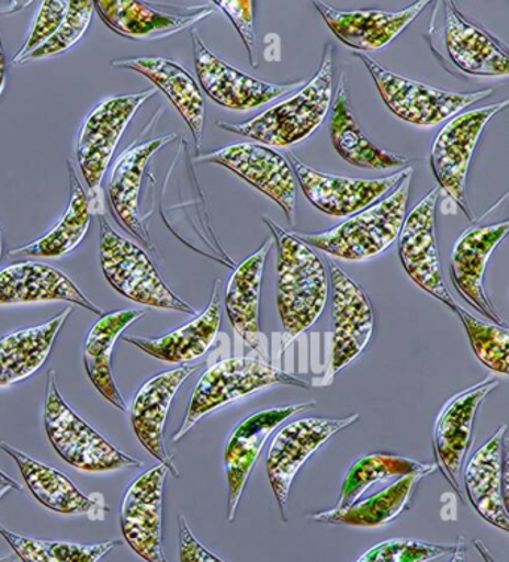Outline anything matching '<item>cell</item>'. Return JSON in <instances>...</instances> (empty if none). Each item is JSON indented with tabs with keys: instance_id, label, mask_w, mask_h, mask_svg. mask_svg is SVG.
Listing matches in <instances>:
<instances>
[{
	"instance_id": "cell-13",
	"label": "cell",
	"mask_w": 509,
	"mask_h": 562,
	"mask_svg": "<svg viewBox=\"0 0 509 562\" xmlns=\"http://www.w3.org/2000/svg\"><path fill=\"white\" fill-rule=\"evenodd\" d=\"M438 200L440 190L434 188L405 217L403 229L397 237L399 255L405 271L418 286L453 308L457 303L445 286L440 249L434 237Z\"/></svg>"
},
{
	"instance_id": "cell-9",
	"label": "cell",
	"mask_w": 509,
	"mask_h": 562,
	"mask_svg": "<svg viewBox=\"0 0 509 562\" xmlns=\"http://www.w3.org/2000/svg\"><path fill=\"white\" fill-rule=\"evenodd\" d=\"M508 99L484 109L467 111L451 119L433 139L430 148V167L438 183L449 193L463 213L474 221L466 196V176L472 155L477 147L484 127L500 111L507 109Z\"/></svg>"
},
{
	"instance_id": "cell-22",
	"label": "cell",
	"mask_w": 509,
	"mask_h": 562,
	"mask_svg": "<svg viewBox=\"0 0 509 562\" xmlns=\"http://www.w3.org/2000/svg\"><path fill=\"white\" fill-rule=\"evenodd\" d=\"M429 2H417L403 11H338L314 2L339 41L360 52H375L395 41L421 14Z\"/></svg>"
},
{
	"instance_id": "cell-4",
	"label": "cell",
	"mask_w": 509,
	"mask_h": 562,
	"mask_svg": "<svg viewBox=\"0 0 509 562\" xmlns=\"http://www.w3.org/2000/svg\"><path fill=\"white\" fill-rule=\"evenodd\" d=\"M276 384L309 390V383L304 380L276 370L258 359H223L205 371L199 380L189 403L188 415L172 440L180 441L208 413L226 406L231 401L255 394L268 386H276Z\"/></svg>"
},
{
	"instance_id": "cell-24",
	"label": "cell",
	"mask_w": 509,
	"mask_h": 562,
	"mask_svg": "<svg viewBox=\"0 0 509 562\" xmlns=\"http://www.w3.org/2000/svg\"><path fill=\"white\" fill-rule=\"evenodd\" d=\"M68 301L103 316L65 272L45 263L20 262L0 271V305Z\"/></svg>"
},
{
	"instance_id": "cell-19",
	"label": "cell",
	"mask_w": 509,
	"mask_h": 562,
	"mask_svg": "<svg viewBox=\"0 0 509 562\" xmlns=\"http://www.w3.org/2000/svg\"><path fill=\"white\" fill-rule=\"evenodd\" d=\"M333 286V374L350 366L370 345L374 310L370 296L346 271L330 262Z\"/></svg>"
},
{
	"instance_id": "cell-1",
	"label": "cell",
	"mask_w": 509,
	"mask_h": 562,
	"mask_svg": "<svg viewBox=\"0 0 509 562\" xmlns=\"http://www.w3.org/2000/svg\"><path fill=\"white\" fill-rule=\"evenodd\" d=\"M263 222L279 246V313L287 345L320 319L329 296V281L313 247L275 222Z\"/></svg>"
},
{
	"instance_id": "cell-31",
	"label": "cell",
	"mask_w": 509,
	"mask_h": 562,
	"mask_svg": "<svg viewBox=\"0 0 509 562\" xmlns=\"http://www.w3.org/2000/svg\"><path fill=\"white\" fill-rule=\"evenodd\" d=\"M140 310H118V312L106 313L90 329L84 346V366L87 374L101 392L103 398L110 401L118 411L126 413V401L118 391L113 375V349L115 341L122 336L127 326L144 317Z\"/></svg>"
},
{
	"instance_id": "cell-18",
	"label": "cell",
	"mask_w": 509,
	"mask_h": 562,
	"mask_svg": "<svg viewBox=\"0 0 509 562\" xmlns=\"http://www.w3.org/2000/svg\"><path fill=\"white\" fill-rule=\"evenodd\" d=\"M502 425L474 453L465 469L466 494L472 506L488 524L508 532V446Z\"/></svg>"
},
{
	"instance_id": "cell-8",
	"label": "cell",
	"mask_w": 509,
	"mask_h": 562,
	"mask_svg": "<svg viewBox=\"0 0 509 562\" xmlns=\"http://www.w3.org/2000/svg\"><path fill=\"white\" fill-rule=\"evenodd\" d=\"M155 94L156 89H148L145 92L103 99L87 115L78 135L77 159L92 198L101 193L103 177L131 120L143 103Z\"/></svg>"
},
{
	"instance_id": "cell-41",
	"label": "cell",
	"mask_w": 509,
	"mask_h": 562,
	"mask_svg": "<svg viewBox=\"0 0 509 562\" xmlns=\"http://www.w3.org/2000/svg\"><path fill=\"white\" fill-rule=\"evenodd\" d=\"M69 2H44L39 7L38 14L35 16V22L32 24L31 32H29L26 41L16 53L14 64L19 65L41 45L47 43L49 38L59 29L61 22H64L66 11H68Z\"/></svg>"
},
{
	"instance_id": "cell-32",
	"label": "cell",
	"mask_w": 509,
	"mask_h": 562,
	"mask_svg": "<svg viewBox=\"0 0 509 562\" xmlns=\"http://www.w3.org/2000/svg\"><path fill=\"white\" fill-rule=\"evenodd\" d=\"M94 10L108 27L132 40H157L184 31L213 14L210 8L188 15L160 12L140 2H111L101 0Z\"/></svg>"
},
{
	"instance_id": "cell-34",
	"label": "cell",
	"mask_w": 509,
	"mask_h": 562,
	"mask_svg": "<svg viewBox=\"0 0 509 562\" xmlns=\"http://www.w3.org/2000/svg\"><path fill=\"white\" fill-rule=\"evenodd\" d=\"M423 477L421 474H409V476L397 479L393 485L363 502L354 503L347 508H332V510L313 514L308 519L314 522L350 525V527H384L408 510L418 483Z\"/></svg>"
},
{
	"instance_id": "cell-42",
	"label": "cell",
	"mask_w": 509,
	"mask_h": 562,
	"mask_svg": "<svg viewBox=\"0 0 509 562\" xmlns=\"http://www.w3.org/2000/svg\"><path fill=\"white\" fill-rule=\"evenodd\" d=\"M215 5L222 8L226 12L227 16L241 33L244 44L250 55V61L252 68H258V41H256V29H255V3L246 2H225V0H215Z\"/></svg>"
},
{
	"instance_id": "cell-17",
	"label": "cell",
	"mask_w": 509,
	"mask_h": 562,
	"mask_svg": "<svg viewBox=\"0 0 509 562\" xmlns=\"http://www.w3.org/2000/svg\"><path fill=\"white\" fill-rule=\"evenodd\" d=\"M194 61L202 89L213 101L229 110L247 111L259 109L293 92L302 82L295 85H271L256 80L241 70L231 68L218 59L193 31Z\"/></svg>"
},
{
	"instance_id": "cell-39",
	"label": "cell",
	"mask_w": 509,
	"mask_h": 562,
	"mask_svg": "<svg viewBox=\"0 0 509 562\" xmlns=\"http://www.w3.org/2000/svg\"><path fill=\"white\" fill-rule=\"evenodd\" d=\"M93 14L94 2H69L64 22H61L52 38L41 45L39 48H36L35 52H32L31 55L24 57L20 64L45 59V57L61 55V53L68 52L82 38L90 23H92Z\"/></svg>"
},
{
	"instance_id": "cell-43",
	"label": "cell",
	"mask_w": 509,
	"mask_h": 562,
	"mask_svg": "<svg viewBox=\"0 0 509 562\" xmlns=\"http://www.w3.org/2000/svg\"><path fill=\"white\" fill-rule=\"evenodd\" d=\"M180 524V562H225L210 552L204 544L199 543L196 537L190 531L184 516L178 518Z\"/></svg>"
},
{
	"instance_id": "cell-27",
	"label": "cell",
	"mask_w": 509,
	"mask_h": 562,
	"mask_svg": "<svg viewBox=\"0 0 509 562\" xmlns=\"http://www.w3.org/2000/svg\"><path fill=\"white\" fill-rule=\"evenodd\" d=\"M111 66L135 70L155 82L157 89L167 94L169 101L176 105L178 113L183 115L197 148H201L202 138H204L205 101L196 80L190 76L189 70L163 57L118 59L113 60Z\"/></svg>"
},
{
	"instance_id": "cell-25",
	"label": "cell",
	"mask_w": 509,
	"mask_h": 562,
	"mask_svg": "<svg viewBox=\"0 0 509 562\" xmlns=\"http://www.w3.org/2000/svg\"><path fill=\"white\" fill-rule=\"evenodd\" d=\"M0 449L16 462L33 497L44 507L61 515H87L90 520L105 519L108 507L102 495L86 497L60 471L41 464L5 441H0Z\"/></svg>"
},
{
	"instance_id": "cell-14",
	"label": "cell",
	"mask_w": 509,
	"mask_h": 562,
	"mask_svg": "<svg viewBox=\"0 0 509 562\" xmlns=\"http://www.w3.org/2000/svg\"><path fill=\"white\" fill-rule=\"evenodd\" d=\"M316 406V401H308V403L267 408V411L252 413L236 425L225 449L227 486H229V498H227L229 522L235 520L236 508L241 502L248 479L258 464L260 453L269 438L290 417Z\"/></svg>"
},
{
	"instance_id": "cell-33",
	"label": "cell",
	"mask_w": 509,
	"mask_h": 562,
	"mask_svg": "<svg viewBox=\"0 0 509 562\" xmlns=\"http://www.w3.org/2000/svg\"><path fill=\"white\" fill-rule=\"evenodd\" d=\"M330 138L338 155L354 167L384 171V169L403 168L412 162L409 157L384 150L367 138L351 113L349 93L343 80L339 82L337 99H335L332 120H330Z\"/></svg>"
},
{
	"instance_id": "cell-5",
	"label": "cell",
	"mask_w": 509,
	"mask_h": 562,
	"mask_svg": "<svg viewBox=\"0 0 509 562\" xmlns=\"http://www.w3.org/2000/svg\"><path fill=\"white\" fill-rule=\"evenodd\" d=\"M101 221V263L103 274L123 296L148 307L194 314L196 310L178 297L161 279L159 271L139 246L123 238L111 227L106 217Z\"/></svg>"
},
{
	"instance_id": "cell-16",
	"label": "cell",
	"mask_w": 509,
	"mask_h": 562,
	"mask_svg": "<svg viewBox=\"0 0 509 562\" xmlns=\"http://www.w3.org/2000/svg\"><path fill=\"white\" fill-rule=\"evenodd\" d=\"M290 165L305 196L316 209L333 217H350L366 210L387 196L392 189L412 172L411 168H407L384 179L365 180L327 176L306 167L295 155H290Z\"/></svg>"
},
{
	"instance_id": "cell-11",
	"label": "cell",
	"mask_w": 509,
	"mask_h": 562,
	"mask_svg": "<svg viewBox=\"0 0 509 562\" xmlns=\"http://www.w3.org/2000/svg\"><path fill=\"white\" fill-rule=\"evenodd\" d=\"M499 384L498 379H484L446 401L438 415L433 431L434 465L456 492H461L462 470L471 450L478 408Z\"/></svg>"
},
{
	"instance_id": "cell-45",
	"label": "cell",
	"mask_w": 509,
	"mask_h": 562,
	"mask_svg": "<svg viewBox=\"0 0 509 562\" xmlns=\"http://www.w3.org/2000/svg\"><path fill=\"white\" fill-rule=\"evenodd\" d=\"M7 80V59L5 53H3L2 41H0V94L3 92Z\"/></svg>"
},
{
	"instance_id": "cell-21",
	"label": "cell",
	"mask_w": 509,
	"mask_h": 562,
	"mask_svg": "<svg viewBox=\"0 0 509 562\" xmlns=\"http://www.w3.org/2000/svg\"><path fill=\"white\" fill-rule=\"evenodd\" d=\"M202 366L204 363L181 366L147 380L136 394L134 406H132V427L139 443L161 464L167 465L176 477H180V473L165 446V425H167L173 396L183 386L185 380L201 370Z\"/></svg>"
},
{
	"instance_id": "cell-10",
	"label": "cell",
	"mask_w": 509,
	"mask_h": 562,
	"mask_svg": "<svg viewBox=\"0 0 509 562\" xmlns=\"http://www.w3.org/2000/svg\"><path fill=\"white\" fill-rule=\"evenodd\" d=\"M360 415L354 413L339 419H308L295 420L281 429L272 441L267 458V471L272 490L279 502L281 519L287 522V503L290 487L299 473L305 461L316 453L318 449L337 436L343 429L350 428L359 422Z\"/></svg>"
},
{
	"instance_id": "cell-37",
	"label": "cell",
	"mask_w": 509,
	"mask_h": 562,
	"mask_svg": "<svg viewBox=\"0 0 509 562\" xmlns=\"http://www.w3.org/2000/svg\"><path fill=\"white\" fill-rule=\"evenodd\" d=\"M0 536L7 540L15 555L23 562H99L122 544L110 540L98 544H77L69 541L38 540L8 531L0 525Z\"/></svg>"
},
{
	"instance_id": "cell-28",
	"label": "cell",
	"mask_w": 509,
	"mask_h": 562,
	"mask_svg": "<svg viewBox=\"0 0 509 562\" xmlns=\"http://www.w3.org/2000/svg\"><path fill=\"white\" fill-rule=\"evenodd\" d=\"M271 247L272 241L268 239L256 254L239 263L227 283L225 297L226 313L236 333L252 350L263 355L264 336L260 329V295H262L264 263Z\"/></svg>"
},
{
	"instance_id": "cell-44",
	"label": "cell",
	"mask_w": 509,
	"mask_h": 562,
	"mask_svg": "<svg viewBox=\"0 0 509 562\" xmlns=\"http://www.w3.org/2000/svg\"><path fill=\"white\" fill-rule=\"evenodd\" d=\"M456 551L453 552V558L450 562H466V543L463 537H459Z\"/></svg>"
},
{
	"instance_id": "cell-38",
	"label": "cell",
	"mask_w": 509,
	"mask_h": 562,
	"mask_svg": "<svg viewBox=\"0 0 509 562\" xmlns=\"http://www.w3.org/2000/svg\"><path fill=\"white\" fill-rule=\"evenodd\" d=\"M465 325L472 349L484 366L504 375L509 371V330L505 326L486 324L456 304L453 307Z\"/></svg>"
},
{
	"instance_id": "cell-23",
	"label": "cell",
	"mask_w": 509,
	"mask_h": 562,
	"mask_svg": "<svg viewBox=\"0 0 509 562\" xmlns=\"http://www.w3.org/2000/svg\"><path fill=\"white\" fill-rule=\"evenodd\" d=\"M444 8L445 45L453 64L472 76H508L507 45L466 19L453 2H445Z\"/></svg>"
},
{
	"instance_id": "cell-15",
	"label": "cell",
	"mask_w": 509,
	"mask_h": 562,
	"mask_svg": "<svg viewBox=\"0 0 509 562\" xmlns=\"http://www.w3.org/2000/svg\"><path fill=\"white\" fill-rule=\"evenodd\" d=\"M199 162L223 165L255 186L284 210L289 222H295L296 176L292 165L279 151L260 144L239 143L199 157Z\"/></svg>"
},
{
	"instance_id": "cell-47",
	"label": "cell",
	"mask_w": 509,
	"mask_h": 562,
	"mask_svg": "<svg viewBox=\"0 0 509 562\" xmlns=\"http://www.w3.org/2000/svg\"><path fill=\"white\" fill-rule=\"evenodd\" d=\"M10 490H11V487H2V490H0V499L5 497V495L8 494V491H10Z\"/></svg>"
},
{
	"instance_id": "cell-29",
	"label": "cell",
	"mask_w": 509,
	"mask_h": 562,
	"mask_svg": "<svg viewBox=\"0 0 509 562\" xmlns=\"http://www.w3.org/2000/svg\"><path fill=\"white\" fill-rule=\"evenodd\" d=\"M218 284L220 281H215L213 296L205 312L199 314L196 319L189 322L183 328L160 338L124 337L123 341L138 347L152 358L169 363H185L204 357L217 338L222 324Z\"/></svg>"
},
{
	"instance_id": "cell-30",
	"label": "cell",
	"mask_w": 509,
	"mask_h": 562,
	"mask_svg": "<svg viewBox=\"0 0 509 562\" xmlns=\"http://www.w3.org/2000/svg\"><path fill=\"white\" fill-rule=\"evenodd\" d=\"M70 313L72 307L47 324L16 330L0 340V386L23 382L44 366Z\"/></svg>"
},
{
	"instance_id": "cell-48",
	"label": "cell",
	"mask_w": 509,
	"mask_h": 562,
	"mask_svg": "<svg viewBox=\"0 0 509 562\" xmlns=\"http://www.w3.org/2000/svg\"><path fill=\"white\" fill-rule=\"evenodd\" d=\"M2 254H3V239H2V233H0V260H2Z\"/></svg>"
},
{
	"instance_id": "cell-40",
	"label": "cell",
	"mask_w": 509,
	"mask_h": 562,
	"mask_svg": "<svg viewBox=\"0 0 509 562\" xmlns=\"http://www.w3.org/2000/svg\"><path fill=\"white\" fill-rule=\"evenodd\" d=\"M457 543H429L423 540L393 539L376 544L363 553L358 562H429L453 555Z\"/></svg>"
},
{
	"instance_id": "cell-35",
	"label": "cell",
	"mask_w": 509,
	"mask_h": 562,
	"mask_svg": "<svg viewBox=\"0 0 509 562\" xmlns=\"http://www.w3.org/2000/svg\"><path fill=\"white\" fill-rule=\"evenodd\" d=\"M69 169V204L65 211V216L53 227L44 237L36 239L29 246L11 250L10 255L31 256V258H60L70 254L80 246L92 222V211H90V196L82 188L78 179L76 169L68 160Z\"/></svg>"
},
{
	"instance_id": "cell-6",
	"label": "cell",
	"mask_w": 509,
	"mask_h": 562,
	"mask_svg": "<svg viewBox=\"0 0 509 562\" xmlns=\"http://www.w3.org/2000/svg\"><path fill=\"white\" fill-rule=\"evenodd\" d=\"M44 422L54 450L78 470L114 471L143 465L140 461L114 448L65 403L54 371L47 375Z\"/></svg>"
},
{
	"instance_id": "cell-20",
	"label": "cell",
	"mask_w": 509,
	"mask_h": 562,
	"mask_svg": "<svg viewBox=\"0 0 509 562\" xmlns=\"http://www.w3.org/2000/svg\"><path fill=\"white\" fill-rule=\"evenodd\" d=\"M508 231V221L471 227L459 237L451 255V281L454 288L472 307L499 326L505 325V321L484 291V274L488 259L507 237Z\"/></svg>"
},
{
	"instance_id": "cell-2",
	"label": "cell",
	"mask_w": 509,
	"mask_h": 562,
	"mask_svg": "<svg viewBox=\"0 0 509 562\" xmlns=\"http://www.w3.org/2000/svg\"><path fill=\"white\" fill-rule=\"evenodd\" d=\"M332 85L333 48L327 45L320 69L295 97L285 99L246 123H217V126L267 146H295L309 138L325 122L332 102Z\"/></svg>"
},
{
	"instance_id": "cell-49",
	"label": "cell",
	"mask_w": 509,
	"mask_h": 562,
	"mask_svg": "<svg viewBox=\"0 0 509 562\" xmlns=\"http://www.w3.org/2000/svg\"><path fill=\"white\" fill-rule=\"evenodd\" d=\"M11 561H12L11 557L0 558V562H11Z\"/></svg>"
},
{
	"instance_id": "cell-26",
	"label": "cell",
	"mask_w": 509,
	"mask_h": 562,
	"mask_svg": "<svg viewBox=\"0 0 509 562\" xmlns=\"http://www.w3.org/2000/svg\"><path fill=\"white\" fill-rule=\"evenodd\" d=\"M177 138L176 134L160 136L145 143L136 144L120 155L111 172L110 200L120 225L126 227L132 235L151 247V238L140 222L139 192L143 184L145 168L156 151L168 146Z\"/></svg>"
},
{
	"instance_id": "cell-46",
	"label": "cell",
	"mask_w": 509,
	"mask_h": 562,
	"mask_svg": "<svg viewBox=\"0 0 509 562\" xmlns=\"http://www.w3.org/2000/svg\"><path fill=\"white\" fill-rule=\"evenodd\" d=\"M0 486L11 487V490H15V491L23 490V487H22V485H20V483L12 481V479L10 476H7L5 473H2V471H0Z\"/></svg>"
},
{
	"instance_id": "cell-3",
	"label": "cell",
	"mask_w": 509,
	"mask_h": 562,
	"mask_svg": "<svg viewBox=\"0 0 509 562\" xmlns=\"http://www.w3.org/2000/svg\"><path fill=\"white\" fill-rule=\"evenodd\" d=\"M412 172L391 195L321 234H296L309 247L339 259L366 260L386 251L399 237L407 217Z\"/></svg>"
},
{
	"instance_id": "cell-7",
	"label": "cell",
	"mask_w": 509,
	"mask_h": 562,
	"mask_svg": "<svg viewBox=\"0 0 509 562\" xmlns=\"http://www.w3.org/2000/svg\"><path fill=\"white\" fill-rule=\"evenodd\" d=\"M354 56L359 57L370 70L376 87H378L381 98L386 102L388 109L397 117L412 123V125H440L441 122L456 115L459 111L465 110L472 103L482 101L494 93L491 89L472 93L444 92V90L397 76L392 70L383 68L378 61L365 53H354Z\"/></svg>"
},
{
	"instance_id": "cell-36",
	"label": "cell",
	"mask_w": 509,
	"mask_h": 562,
	"mask_svg": "<svg viewBox=\"0 0 509 562\" xmlns=\"http://www.w3.org/2000/svg\"><path fill=\"white\" fill-rule=\"evenodd\" d=\"M437 470L434 464H421V462L396 457V454H366L350 467L335 508L353 506L376 483L409 476V474H421L426 477Z\"/></svg>"
},
{
	"instance_id": "cell-12",
	"label": "cell",
	"mask_w": 509,
	"mask_h": 562,
	"mask_svg": "<svg viewBox=\"0 0 509 562\" xmlns=\"http://www.w3.org/2000/svg\"><path fill=\"white\" fill-rule=\"evenodd\" d=\"M169 469L160 464L136 477L122 503V531L147 562H168L163 551V487Z\"/></svg>"
}]
</instances>
